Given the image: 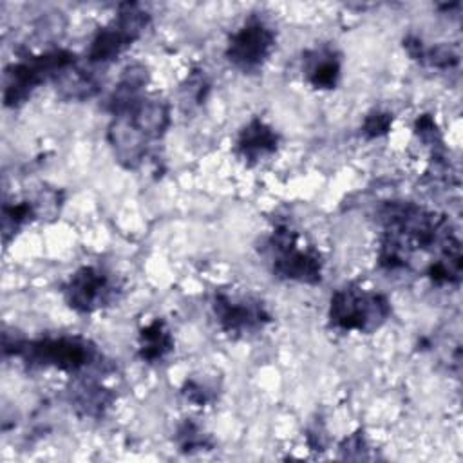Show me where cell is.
<instances>
[{
    "mask_svg": "<svg viewBox=\"0 0 463 463\" xmlns=\"http://www.w3.org/2000/svg\"><path fill=\"white\" fill-rule=\"evenodd\" d=\"M391 311V302L385 295L349 284L331 297L329 326L344 333H373L389 318Z\"/></svg>",
    "mask_w": 463,
    "mask_h": 463,
    "instance_id": "1",
    "label": "cell"
},
{
    "mask_svg": "<svg viewBox=\"0 0 463 463\" xmlns=\"http://www.w3.org/2000/svg\"><path fill=\"white\" fill-rule=\"evenodd\" d=\"M18 356L29 367H54L65 373H83L99 364L96 345L83 336H47L22 344Z\"/></svg>",
    "mask_w": 463,
    "mask_h": 463,
    "instance_id": "2",
    "label": "cell"
},
{
    "mask_svg": "<svg viewBox=\"0 0 463 463\" xmlns=\"http://www.w3.org/2000/svg\"><path fill=\"white\" fill-rule=\"evenodd\" d=\"M273 273L284 280L318 284L322 280V255L313 246H300L298 233L289 224H279L268 241Z\"/></svg>",
    "mask_w": 463,
    "mask_h": 463,
    "instance_id": "3",
    "label": "cell"
},
{
    "mask_svg": "<svg viewBox=\"0 0 463 463\" xmlns=\"http://www.w3.org/2000/svg\"><path fill=\"white\" fill-rule=\"evenodd\" d=\"M76 61V56L67 49H52L42 54L25 56L20 61L7 67V83L4 89L5 107H20L31 92L52 80L69 65Z\"/></svg>",
    "mask_w": 463,
    "mask_h": 463,
    "instance_id": "4",
    "label": "cell"
},
{
    "mask_svg": "<svg viewBox=\"0 0 463 463\" xmlns=\"http://www.w3.org/2000/svg\"><path fill=\"white\" fill-rule=\"evenodd\" d=\"M148 22L150 14L139 4H121L116 18L94 34L87 54L89 61L107 63L116 60L143 34Z\"/></svg>",
    "mask_w": 463,
    "mask_h": 463,
    "instance_id": "5",
    "label": "cell"
},
{
    "mask_svg": "<svg viewBox=\"0 0 463 463\" xmlns=\"http://www.w3.org/2000/svg\"><path fill=\"white\" fill-rule=\"evenodd\" d=\"M121 286L118 279L96 266L76 269L63 288V297L69 307L78 313H92L118 300Z\"/></svg>",
    "mask_w": 463,
    "mask_h": 463,
    "instance_id": "6",
    "label": "cell"
},
{
    "mask_svg": "<svg viewBox=\"0 0 463 463\" xmlns=\"http://www.w3.org/2000/svg\"><path fill=\"white\" fill-rule=\"evenodd\" d=\"M275 47L273 29L260 18L251 16L237 29L226 45L228 61L242 72L259 71Z\"/></svg>",
    "mask_w": 463,
    "mask_h": 463,
    "instance_id": "7",
    "label": "cell"
},
{
    "mask_svg": "<svg viewBox=\"0 0 463 463\" xmlns=\"http://www.w3.org/2000/svg\"><path fill=\"white\" fill-rule=\"evenodd\" d=\"M212 309L219 327L230 336H250L269 324L271 315L264 304L251 297H233L228 293H215Z\"/></svg>",
    "mask_w": 463,
    "mask_h": 463,
    "instance_id": "8",
    "label": "cell"
},
{
    "mask_svg": "<svg viewBox=\"0 0 463 463\" xmlns=\"http://www.w3.org/2000/svg\"><path fill=\"white\" fill-rule=\"evenodd\" d=\"M109 145L116 159L125 168H136L146 154L148 137L132 123L128 116H114L107 130Z\"/></svg>",
    "mask_w": 463,
    "mask_h": 463,
    "instance_id": "9",
    "label": "cell"
},
{
    "mask_svg": "<svg viewBox=\"0 0 463 463\" xmlns=\"http://www.w3.org/2000/svg\"><path fill=\"white\" fill-rule=\"evenodd\" d=\"M340 56L327 45L309 49L302 56V72L315 89H335L340 80Z\"/></svg>",
    "mask_w": 463,
    "mask_h": 463,
    "instance_id": "10",
    "label": "cell"
},
{
    "mask_svg": "<svg viewBox=\"0 0 463 463\" xmlns=\"http://www.w3.org/2000/svg\"><path fill=\"white\" fill-rule=\"evenodd\" d=\"M148 83V69L143 63H130L123 69L121 78L109 98V109L114 116L128 114L145 96L143 87Z\"/></svg>",
    "mask_w": 463,
    "mask_h": 463,
    "instance_id": "11",
    "label": "cell"
},
{
    "mask_svg": "<svg viewBox=\"0 0 463 463\" xmlns=\"http://www.w3.org/2000/svg\"><path fill=\"white\" fill-rule=\"evenodd\" d=\"M279 146L277 132L259 118H253L241 132L235 143V152L248 163H257L273 154Z\"/></svg>",
    "mask_w": 463,
    "mask_h": 463,
    "instance_id": "12",
    "label": "cell"
},
{
    "mask_svg": "<svg viewBox=\"0 0 463 463\" xmlns=\"http://www.w3.org/2000/svg\"><path fill=\"white\" fill-rule=\"evenodd\" d=\"M132 123L148 137L159 139L165 136L166 128L170 127V109L168 103L163 99L143 98L128 114Z\"/></svg>",
    "mask_w": 463,
    "mask_h": 463,
    "instance_id": "13",
    "label": "cell"
},
{
    "mask_svg": "<svg viewBox=\"0 0 463 463\" xmlns=\"http://www.w3.org/2000/svg\"><path fill=\"white\" fill-rule=\"evenodd\" d=\"M56 92L65 101H83L99 90V80L94 72L76 65H69L54 78Z\"/></svg>",
    "mask_w": 463,
    "mask_h": 463,
    "instance_id": "14",
    "label": "cell"
},
{
    "mask_svg": "<svg viewBox=\"0 0 463 463\" xmlns=\"http://www.w3.org/2000/svg\"><path fill=\"white\" fill-rule=\"evenodd\" d=\"M174 351L172 333L163 318H156L139 329L137 356L146 364L163 362Z\"/></svg>",
    "mask_w": 463,
    "mask_h": 463,
    "instance_id": "15",
    "label": "cell"
},
{
    "mask_svg": "<svg viewBox=\"0 0 463 463\" xmlns=\"http://www.w3.org/2000/svg\"><path fill=\"white\" fill-rule=\"evenodd\" d=\"M114 392L99 383L83 380L76 383L71 391V403L78 414L87 418H101L114 403Z\"/></svg>",
    "mask_w": 463,
    "mask_h": 463,
    "instance_id": "16",
    "label": "cell"
},
{
    "mask_svg": "<svg viewBox=\"0 0 463 463\" xmlns=\"http://www.w3.org/2000/svg\"><path fill=\"white\" fill-rule=\"evenodd\" d=\"M36 219V210L33 201L5 203L2 208V232L4 242H9V237L16 233L25 222Z\"/></svg>",
    "mask_w": 463,
    "mask_h": 463,
    "instance_id": "17",
    "label": "cell"
},
{
    "mask_svg": "<svg viewBox=\"0 0 463 463\" xmlns=\"http://www.w3.org/2000/svg\"><path fill=\"white\" fill-rule=\"evenodd\" d=\"M175 441L179 449L186 454L201 452V450H212L213 441L212 438L192 420H184L175 432Z\"/></svg>",
    "mask_w": 463,
    "mask_h": 463,
    "instance_id": "18",
    "label": "cell"
},
{
    "mask_svg": "<svg viewBox=\"0 0 463 463\" xmlns=\"http://www.w3.org/2000/svg\"><path fill=\"white\" fill-rule=\"evenodd\" d=\"M416 61L436 69H452L459 63V52L450 43H438L429 49L423 47Z\"/></svg>",
    "mask_w": 463,
    "mask_h": 463,
    "instance_id": "19",
    "label": "cell"
},
{
    "mask_svg": "<svg viewBox=\"0 0 463 463\" xmlns=\"http://www.w3.org/2000/svg\"><path fill=\"white\" fill-rule=\"evenodd\" d=\"M181 90H183V99L184 101L190 99V103H195V105L204 101L206 92L210 90V81H208L204 71H201V69L192 71L186 76V81L183 83Z\"/></svg>",
    "mask_w": 463,
    "mask_h": 463,
    "instance_id": "20",
    "label": "cell"
},
{
    "mask_svg": "<svg viewBox=\"0 0 463 463\" xmlns=\"http://www.w3.org/2000/svg\"><path fill=\"white\" fill-rule=\"evenodd\" d=\"M181 392L184 394V398H186L188 402H192V403H195V405H201V407H203V405H208V403H212V402H215V398H217V392H215L213 387H210L208 383L199 382V380H195V378L186 380L184 385H183V389H181Z\"/></svg>",
    "mask_w": 463,
    "mask_h": 463,
    "instance_id": "21",
    "label": "cell"
},
{
    "mask_svg": "<svg viewBox=\"0 0 463 463\" xmlns=\"http://www.w3.org/2000/svg\"><path fill=\"white\" fill-rule=\"evenodd\" d=\"M392 125V114L382 112V110H373L365 116L362 123V134L369 139L385 136Z\"/></svg>",
    "mask_w": 463,
    "mask_h": 463,
    "instance_id": "22",
    "label": "cell"
},
{
    "mask_svg": "<svg viewBox=\"0 0 463 463\" xmlns=\"http://www.w3.org/2000/svg\"><path fill=\"white\" fill-rule=\"evenodd\" d=\"M367 441L362 430H356L349 434L342 443H340V456L344 459H365L369 458L367 454Z\"/></svg>",
    "mask_w": 463,
    "mask_h": 463,
    "instance_id": "23",
    "label": "cell"
}]
</instances>
